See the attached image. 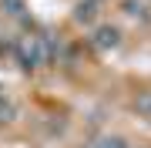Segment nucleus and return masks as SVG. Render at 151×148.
Here are the masks:
<instances>
[{
    "label": "nucleus",
    "mask_w": 151,
    "mask_h": 148,
    "mask_svg": "<svg viewBox=\"0 0 151 148\" xmlns=\"http://www.w3.org/2000/svg\"><path fill=\"white\" fill-rule=\"evenodd\" d=\"M14 54H17V61H20L24 71H37L40 64H47L50 47H47L44 37H37V34H24V37L14 44Z\"/></svg>",
    "instance_id": "1"
},
{
    "label": "nucleus",
    "mask_w": 151,
    "mask_h": 148,
    "mask_svg": "<svg viewBox=\"0 0 151 148\" xmlns=\"http://www.w3.org/2000/svg\"><path fill=\"white\" fill-rule=\"evenodd\" d=\"M134 108H138V115H145V118H151V91H145V94H138Z\"/></svg>",
    "instance_id": "5"
},
{
    "label": "nucleus",
    "mask_w": 151,
    "mask_h": 148,
    "mask_svg": "<svg viewBox=\"0 0 151 148\" xmlns=\"http://www.w3.org/2000/svg\"><path fill=\"white\" fill-rule=\"evenodd\" d=\"M91 44H94L97 51L114 47V44H118V27H97V30H94V37H91Z\"/></svg>",
    "instance_id": "2"
},
{
    "label": "nucleus",
    "mask_w": 151,
    "mask_h": 148,
    "mask_svg": "<svg viewBox=\"0 0 151 148\" xmlns=\"http://www.w3.org/2000/svg\"><path fill=\"white\" fill-rule=\"evenodd\" d=\"M0 4H4V10H7V14H14V17H20V14H24V0H0Z\"/></svg>",
    "instance_id": "6"
},
{
    "label": "nucleus",
    "mask_w": 151,
    "mask_h": 148,
    "mask_svg": "<svg viewBox=\"0 0 151 148\" xmlns=\"http://www.w3.org/2000/svg\"><path fill=\"white\" fill-rule=\"evenodd\" d=\"M94 14H97V0H81V4H77V10H74V17H77L81 24H91Z\"/></svg>",
    "instance_id": "3"
},
{
    "label": "nucleus",
    "mask_w": 151,
    "mask_h": 148,
    "mask_svg": "<svg viewBox=\"0 0 151 148\" xmlns=\"http://www.w3.org/2000/svg\"><path fill=\"white\" fill-rule=\"evenodd\" d=\"M87 148H128V142H124L121 135H101L94 145H87Z\"/></svg>",
    "instance_id": "4"
}]
</instances>
